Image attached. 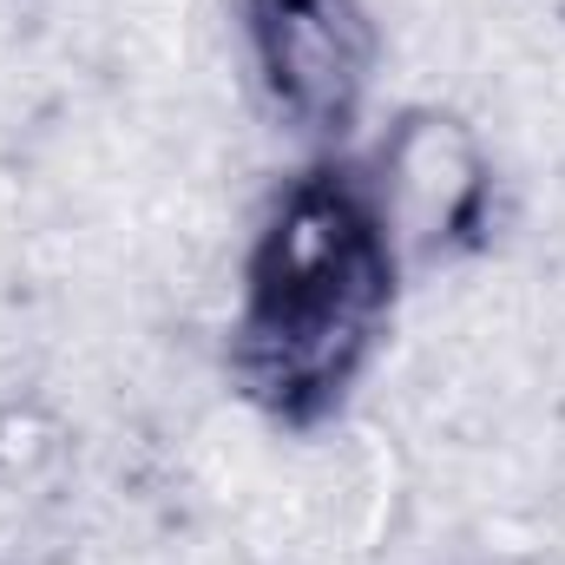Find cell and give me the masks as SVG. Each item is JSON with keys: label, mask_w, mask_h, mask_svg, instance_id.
Returning <instances> with one entry per match:
<instances>
[{"label": "cell", "mask_w": 565, "mask_h": 565, "mask_svg": "<svg viewBox=\"0 0 565 565\" xmlns=\"http://www.w3.org/2000/svg\"><path fill=\"white\" fill-rule=\"evenodd\" d=\"M362 184L375 198V217L402 257V270H454L493 250L500 237V164L487 139L447 113L408 106L388 119V132L355 151Z\"/></svg>", "instance_id": "cell-2"}, {"label": "cell", "mask_w": 565, "mask_h": 565, "mask_svg": "<svg viewBox=\"0 0 565 565\" xmlns=\"http://www.w3.org/2000/svg\"><path fill=\"white\" fill-rule=\"evenodd\" d=\"M237 40L264 113L309 158L355 145L382 73L369 0H237Z\"/></svg>", "instance_id": "cell-3"}, {"label": "cell", "mask_w": 565, "mask_h": 565, "mask_svg": "<svg viewBox=\"0 0 565 565\" xmlns=\"http://www.w3.org/2000/svg\"><path fill=\"white\" fill-rule=\"evenodd\" d=\"M402 282L408 270L375 217L355 151L302 158L270 191L237 277L224 362L244 408L282 434L342 422L388 349Z\"/></svg>", "instance_id": "cell-1"}]
</instances>
